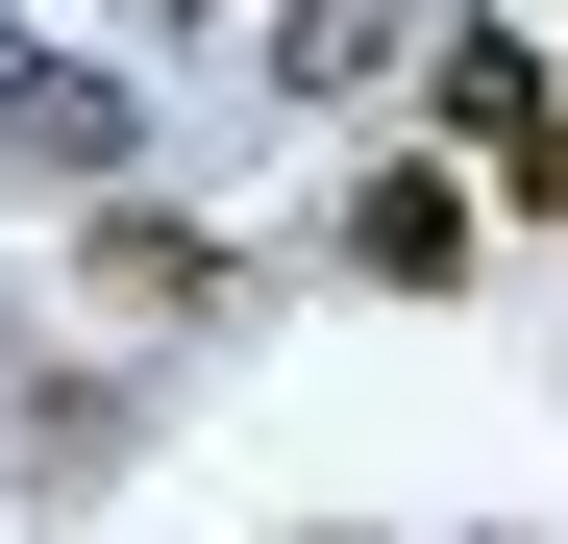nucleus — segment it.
<instances>
[{
  "instance_id": "f257e3e1",
  "label": "nucleus",
  "mask_w": 568,
  "mask_h": 544,
  "mask_svg": "<svg viewBox=\"0 0 568 544\" xmlns=\"http://www.w3.org/2000/svg\"><path fill=\"white\" fill-rule=\"evenodd\" d=\"M346 272H371V298H445V272H469V199H445V173H371V199H346Z\"/></svg>"
},
{
  "instance_id": "f03ea898",
  "label": "nucleus",
  "mask_w": 568,
  "mask_h": 544,
  "mask_svg": "<svg viewBox=\"0 0 568 544\" xmlns=\"http://www.w3.org/2000/svg\"><path fill=\"white\" fill-rule=\"evenodd\" d=\"M0 124H26L50 173H100V149H124V100H100V74H50V50H26V74H0Z\"/></svg>"
},
{
  "instance_id": "7ed1b4c3",
  "label": "nucleus",
  "mask_w": 568,
  "mask_h": 544,
  "mask_svg": "<svg viewBox=\"0 0 568 544\" xmlns=\"http://www.w3.org/2000/svg\"><path fill=\"white\" fill-rule=\"evenodd\" d=\"M100 298L173 322V298H223V248H199V223H100Z\"/></svg>"
},
{
  "instance_id": "20e7f679",
  "label": "nucleus",
  "mask_w": 568,
  "mask_h": 544,
  "mask_svg": "<svg viewBox=\"0 0 568 544\" xmlns=\"http://www.w3.org/2000/svg\"><path fill=\"white\" fill-rule=\"evenodd\" d=\"M445 124H544V50L519 26H445Z\"/></svg>"
},
{
  "instance_id": "39448f33",
  "label": "nucleus",
  "mask_w": 568,
  "mask_h": 544,
  "mask_svg": "<svg viewBox=\"0 0 568 544\" xmlns=\"http://www.w3.org/2000/svg\"><path fill=\"white\" fill-rule=\"evenodd\" d=\"M272 50H297V74H322V100H346V74H371V50H396V0H297V26H272Z\"/></svg>"
},
{
  "instance_id": "423d86ee",
  "label": "nucleus",
  "mask_w": 568,
  "mask_h": 544,
  "mask_svg": "<svg viewBox=\"0 0 568 544\" xmlns=\"http://www.w3.org/2000/svg\"><path fill=\"white\" fill-rule=\"evenodd\" d=\"M495 173H519V223H568V124H495Z\"/></svg>"
}]
</instances>
